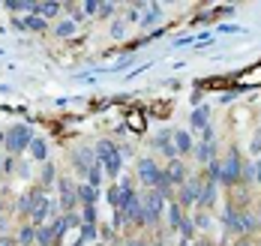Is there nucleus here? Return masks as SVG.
<instances>
[{"instance_id":"1","label":"nucleus","mask_w":261,"mask_h":246,"mask_svg":"<svg viewBox=\"0 0 261 246\" xmlns=\"http://www.w3.org/2000/svg\"><path fill=\"white\" fill-rule=\"evenodd\" d=\"M165 210V198L156 189H147L141 195V225H156Z\"/></svg>"},{"instance_id":"2","label":"nucleus","mask_w":261,"mask_h":246,"mask_svg":"<svg viewBox=\"0 0 261 246\" xmlns=\"http://www.w3.org/2000/svg\"><path fill=\"white\" fill-rule=\"evenodd\" d=\"M30 141H33V129L24 126V123H18V126H12L9 132H6V150L9 153H21L24 147H30Z\"/></svg>"},{"instance_id":"3","label":"nucleus","mask_w":261,"mask_h":246,"mask_svg":"<svg viewBox=\"0 0 261 246\" xmlns=\"http://www.w3.org/2000/svg\"><path fill=\"white\" fill-rule=\"evenodd\" d=\"M240 156H237V150H231L228 156H225V162H219V180L222 183H237L240 180Z\"/></svg>"},{"instance_id":"4","label":"nucleus","mask_w":261,"mask_h":246,"mask_svg":"<svg viewBox=\"0 0 261 246\" xmlns=\"http://www.w3.org/2000/svg\"><path fill=\"white\" fill-rule=\"evenodd\" d=\"M45 198H48V195H45V189H42V186H33V189H30L24 198L18 201V213H21V216H33Z\"/></svg>"},{"instance_id":"5","label":"nucleus","mask_w":261,"mask_h":246,"mask_svg":"<svg viewBox=\"0 0 261 246\" xmlns=\"http://www.w3.org/2000/svg\"><path fill=\"white\" fill-rule=\"evenodd\" d=\"M159 174H162V168H159L150 156H147V159H138V180H141L147 189H153V186H156Z\"/></svg>"},{"instance_id":"6","label":"nucleus","mask_w":261,"mask_h":246,"mask_svg":"<svg viewBox=\"0 0 261 246\" xmlns=\"http://www.w3.org/2000/svg\"><path fill=\"white\" fill-rule=\"evenodd\" d=\"M57 186H60V210H63V213H72V207H75V201H79V192L72 186V180L60 177Z\"/></svg>"},{"instance_id":"7","label":"nucleus","mask_w":261,"mask_h":246,"mask_svg":"<svg viewBox=\"0 0 261 246\" xmlns=\"http://www.w3.org/2000/svg\"><path fill=\"white\" fill-rule=\"evenodd\" d=\"M198 195H201V180L198 177H192V180H186L177 192V204L180 207H189L192 201H198Z\"/></svg>"},{"instance_id":"8","label":"nucleus","mask_w":261,"mask_h":246,"mask_svg":"<svg viewBox=\"0 0 261 246\" xmlns=\"http://www.w3.org/2000/svg\"><path fill=\"white\" fill-rule=\"evenodd\" d=\"M225 225H228V231L240 234V231H249V228H252V219L246 216V213H237V207L231 204L228 213H225Z\"/></svg>"},{"instance_id":"9","label":"nucleus","mask_w":261,"mask_h":246,"mask_svg":"<svg viewBox=\"0 0 261 246\" xmlns=\"http://www.w3.org/2000/svg\"><path fill=\"white\" fill-rule=\"evenodd\" d=\"M93 153H96V162L105 165L108 159H114L120 150H117V144L114 141H108V138H102V141H96V147H93Z\"/></svg>"},{"instance_id":"10","label":"nucleus","mask_w":261,"mask_h":246,"mask_svg":"<svg viewBox=\"0 0 261 246\" xmlns=\"http://www.w3.org/2000/svg\"><path fill=\"white\" fill-rule=\"evenodd\" d=\"M165 177H168L171 186H183V183H186V165H183L180 159H171L168 168H165Z\"/></svg>"},{"instance_id":"11","label":"nucleus","mask_w":261,"mask_h":246,"mask_svg":"<svg viewBox=\"0 0 261 246\" xmlns=\"http://www.w3.org/2000/svg\"><path fill=\"white\" fill-rule=\"evenodd\" d=\"M195 159H198V162H207V165L216 159V138H213V141H204V138H201V144L195 147Z\"/></svg>"},{"instance_id":"12","label":"nucleus","mask_w":261,"mask_h":246,"mask_svg":"<svg viewBox=\"0 0 261 246\" xmlns=\"http://www.w3.org/2000/svg\"><path fill=\"white\" fill-rule=\"evenodd\" d=\"M75 192H79V201L84 204V207H96V201H99V189H93L90 183H81V186H75Z\"/></svg>"},{"instance_id":"13","label":"nucleus","mask_w":261,"mask_h":246,"mask_svg":"<svg viewBox=\"0 0 261 246\" xmlns=\"http://www.w3.org/2000/svg\"><path fill=\"white\" fill-rule=\"evenodd\" d=\"M153 144H156V147L165 153V156H168V159H177V147H174V138H171V132H159Z\"/></svg>"},{"instance_id":"14","label":"nucleus","mask_w":261,"mask_h":246,"mask_svg":"<svg viewBox=\"0 0 261 246\" xmlns=\"http://www.w3.org/2000/svg\"><path fill=\"white\" fill-rule=\"evenodd\" d=\"M93 165H96V153L90 147H81L79 153H75V168L87 174V168H93Z\"/></svg>"},{"instance_id":"15","label":"nucleus","mask_w":261,"mask_h":246,"mask_svg":"<svg viewBox=\"0 0 261 246\" xmlns=\"http://www.w3.org/2000/svg\"><path fill=\"white\" fill-rule=\"evenodd\" d=\"M207 117H210V108H207V105H198V108L189 114V123H192V129H207V126H210Z\"/></svg>"},{"instance_id":"16","label":"nucleus","mask_w":261,"mask_h":246,"mask_svg":"<svg viewBox=\"0 0 261 246\" xmlns=\"http://www.w3.org/2000/svg\"><path fill=\"white\" fill-rule=\"evenodd\" d=\"M198 204H201V207H213V204H216V180L207 177V183L201 186V195H198Z\"/></svg>"},{"instance_id":"17","label":"nucleus","mask_w":261,"mask_h":246,"mask_svg":"<svg viewBox=\"0 0 261 246\" xmlns=\"http://www.w3.org/2000/svg\"><path fill=\"white\" fill-rule=\"evenodd\" d=\"M30 156L39 159V162H48V144H45V138L33 135V141H30Z\"/></svg>"},{"instance_id":"18","label":"nucleus","mask_w":261,"mask_h":246,"mask_svg":"<svg viewBox=\"0 0 261 246\" xmlns=\"http://www.w3.org/2000/svg\"><path fill=\"white\" fill-rule=\"evenodd\" d=\"M174 147H177V156H180V153H189V150H192V135H189V132H186V129H174Z\"/></svg>"},{"instance_id":"19","label":"nucleus","mask_w":261,"mask_h":246,"mask_svg":"<svg viewBox=\"0 0 261 246\" xmlns=\"http://www.w3.org/2000/svg\"><path fill=\"white\" fill-rule=\"evenodd\" d=\"M60 9H63V6H60L57 0H51V3H33V12H39V15H45V18H54Z\"/></svg>"},{"instance_id":"20","label":"nucleus","mask_w":261,"mask_h":246,"mask_svg":"<svg viewBox=\"0 0 261 246\" xmlns=\"http://www.w3.org/2000/svg\"><path fill=\"white\" fill-rule=\"evenodd\" d=\"M84 177H87V183H90V186H93V189H99V186H102V165L96 162L93 165V168H87V174H84Z\"/></svg>"},{"instance_id":"21","label":"nucleus","mask_w":261,"mask_h":246,"mask_svg":"<svg viewBox=\"0 0 261 246\" xmlns=\"http://www.w3.org/2000/svg\"><path fill=\"white\" fill-rule=\"evenodd\" d=\"M168 222H171L168 228H180L183 225V213H180V204H177V201L168 204Z\"/></svg>"},{"instance_id":"22","label":"nucleus","mask_w":261,"mask_h":246,"mask_svg":"<svg viewBox=\"0 0 261 246\" xmlns=\"http://www.w3.org/2000/svg\"><path fill=\"white\" fill-rule=\"evenodd\" d=\"M18 240L24 246L36 243V225H21V231H18Z\"/></svg>"},{"instance_id":"23","label":"nucleus","mask_w":261,"mask_h":246,"mask_svg":"<svg viewBox=\"0 0 261 246\" xmlns=\"http://www.w3.org/2000/svg\"><path fill=\"white\" fill-rule=\"evenodd\" d=\"M159 15H162V6H159V3H153V6H150V12L141 18V28H150L153 21H159Z\"/></svg>"},{"instance_id":"24","label":"nucleus","mask_w":261,"mask_h":246,"mask_svg":"<svg viewBox=\"0 0 261 246\" xmlns=\"http://www.w3.org/2000/svg\"><path fill=\"white\" fill-rule=\"evenodd\" d=\"M39 180H42V189L51 186V180H54V165L51 162H42V174H39Z\"/></svg>"},{"instance_id":"25","label":"nucleus","mask_w":261,"mask_h":246,"mask_svg":"<svg viewBox=\"0 0 261 246\" xmlns=\"http://www.w3.org/2000/svg\"><path fill=\"white\" fill-rule=\"evenodd\" d=\"M54 33H57V36H72V33H75V21H72V18H69V21H60Z\"/></svg>"},{"instance_id":"26","label":"nucleus","mask_w":261,"mask_h":246,"mask_svg":"<svg viewBox=\"0 0 261 246\" xmlns=\"http://www.w3.org/2000/svg\"><path fill=\"white\" fill-rule=\"evenodd\" d=\"M108 204H111L114 210H120V186H117V183L108 189Z\"/></svg>"},{"instance_id":"27","label":"nucleus","mask_w":261,"mask_h":246,"mask_svg":"<svg viewBox=\"0 0 261 246\" xmlns=\"http://www.w3.org/2000/svg\"><path fill=\"white\" fill-rule=\"evenodd\" d=\"M84 225H96V207H84Z\"/></svg>"},{"instance_id":"28","label":"nucleus","mask_w":261,"mask_h":246,"mask_svg":"<svg viewBox=\"0 0 261 246\" xmlns=\"http://www.w3.org/2000/svg\"><path fill=\"white\" fill-rule=\"evenodd\" d=\"M24 28H30V30H45V21H39V18H27Z\"/></svg>"},{"instance_id":"29","label":"nucleus","mask_w":261,"mask_h":246,"mask_svg":"<svg viewBox=\"0 0 261 246\" xmlns=\"http://www.w3.org/2000/svg\"><path fill=\"white\" fill-rule=\"evenodd\" d=\"M84 12H87V15H96V12H99V3H96V0H87V3H84Z\"/></svg>"},{"instance_id":"30","label":"nucleus","mask_w":261,"mask_h":246,"mask_svg":"<svg viewBox=\"0 0 261 246\" xmlns=\"http://www.w3.org/2000/svg\"><path fill=\"white\" fill-rule=\"evenodd\" d=\"M114 9H117V6H114V3H99V15H111V12H114Z\"/></svg>"},{"instance_id":"31","label":"nucleus","mask_w":261,"mask_h":246,"mask_svg":"<svg viewBox=\"0 0 261 246\" xmlns=\"http://www.w3.org/2000/svg\"><path fill=\"white\" fill-rule=\"evenodd\" d=\"M81 234H84V240H90V237H96V228H93V225H84Z\"/></svg>"},{"instance_id":"32","label":"nucleus","mask_w":261,"mask_h":246,"mask_svg":"<svg viewBox=\"0 0 261 246\" xmlns=\"http://www.w3.org/2000/svg\"><path fill=\"white\" fill-rule=\"evenodd\" d=\"M0 246H15V243H12L9 237H0Z\"/></svg>"},{"instance_id":"33","label":"nucleus","mask_w":261,"mask_h":246,"mask_svg":"<svg viewBox=\"0 0 261 246\" xmlns=\"http://www.w3.org/2000/svg\"><path fill=\"white\" fill-rule=\"evenodd\" d=\"M255 180L261 183V162H258V168H255Z\"/></svg>"},{"instance_id":"34","label":"nucleus","mask_w":261,"mask_h":246,"mask_svg":"<svg viewBox=\"0 0 261 246\" xmlns=\"http://www.w3.org/2000/svg\"><path fill=\"white\" fill-rule=\"evenodd\" d=\"M129 246H147V243H144V240H132Z\"/></svg>"},{"instance_id":"35","label":"nucleus","mask_w":261,"mask_h":246,"mask_svg":"<svg viewBox=\"0 0 261 246\" xmlns=\"http://www.w3.org/2000/svg\"><path fill=\"white\" fill-rule=\"evenodd\" d=\"M3 141H6V135H3V132H0V144H3Z\"/></svg>"},{"instance_id":"36","label":"nucleus","mask_w":261,"mask_h":246,"mask_svg":"<svg viewBox=\"0 0 261 246\" xmlns=\"http://www.w3.org/2000/svg\"><path fill=\"white\" fill-rule=\"evenodd\" d=\"M237 246H249V243H237Z\"/></svg>"},{"instance_id":"37","label":"nucleus","mask_w":261,"mask_h":246,"mask_svg":"<svg viewBox=\"0 0 261 246\" xmlns=\"http://www.w3.org/2000/svg\"><path fill=\"white\" fill-rule=\"evenodd\" d=\"M156 246H165V243H156Z\"/></svg>"},{"instance_id":"38","label":"nucleus","mask_w":261,"mask_h":246,"mask_svg":"<svg viewBox=\"0 0 261 246\" xmlns=\"http://www.w3.org/2000/svg\"><path fill=\"white\" fill-rule=\"evenodd\" d=\"M258 135H261V129H258Z\"/></svg>"}]
</instances>
